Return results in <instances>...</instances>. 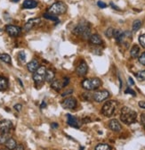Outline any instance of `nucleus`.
<instances>
[{
    "label": "nucleus",
    "mask_w": 145,
    "mask_h": 150,
    "mask_svg": "<svg viewBox=\"0 0 145 150\" xmlns=\"http://www.w3.org/2000/svg\"><path fill=\"white\" fill-rule=\"evenodd\" d=\"M73 93V90L72 89H69V90H67V91H65L64 93H62V97H66V96H68V95H70V94H72Z\"/></svg>",
    "instance_id": "e433bc0d"
},
{
    "label": "nucleus",
    "mask_w": 145,
    "mask_h": 150,
    "mask_svg": "<svg viewBox=\"0 0 145 150\" xmlns=\"http://www.w3.org/2000/svg\"><path fill=\"white\" fill-rule=\"evenodd\" d=\"M27 68H28L29 71H30V72H35L36 71H37V70L39 68V62H38L37 60L34 59V60L30 61L29 63H28Z\"/></svg>",
    "instance_id": "ddd939ff"
},
{
    "label": "nucleus",
    "mask_w": 145,
    "mask_h": 150,
    "mask_svg": "<svg viewBox=\"0 0 145 150\" xmlns=\"http://www.w3.org/2000/svg\"><path fill=\"white\" fill-rule=\"evenodd\" d=\"M46 73V67L45 66H40L37 71L34 72V74H33V80L37 83L42 82L43 81H45Z\"/></svg>",
    "instance_id": "423d86ee"
},
{
    "label": "nucleus",
    "mask_w": 145,
    "mask_h": 150,
    "mask_svg": "<svg viewBox=\"0 0 145 150\" xmlns=\"http://www.w3.org/2000/svg\"><path fill=\"white\" fill-rule=\"evenodd\" d=\"M13 108H14L17 112H20V111L22 110V105L21 104H16V105H14Z\"/></svg>",
    "instance_id": "72a5a7b5"
},
{
    "label": "nucleus",
    "mask_w": 145,
    "mask_h": 150,
    "mask_svg": "<svg viewBox=\"0 0 145 150\" xmlns=\"http://www.w3.org/2000/svg\"><path fill=\"white\" fill-rule=\"evenodd\" d=\"M46 19H47V20H50V21H53V22H58V18L53 15L52 13H44L43 15Z\"/></svg>",
    "instance_id": "a878e982"
},
{
    "label": "nucleus",
    "mask_w": 145,
    "mask_h": 150,
    "mask_svg": "<svg viewBox=\"0 0 145 150\" xmlns=\"http://www.w3.org/2000/svg\"><path fill=\"white\" fill-rule=\"evenodd\" d=\"M14 150H24V147L22 145H17V146L15 147Z\"/></svg>",
    "instance_id": "ea45409f"
},
{
    "label": "nucleus",
    "mask_w": 145,
    "mask_h": 150,
    "mask_svg": "<svg viewBox=\"0 0 145 150\" xmlns=\"http://www.w3.org/2000/svg\"><path fill=\"white\" fill-rule=\"evenodd\" d=\"M89 40H90V42H91L92 44H94V45H102V38L99 35H97V34L92 35L91 37H90Z\"/></svg>",
    "instance_id": "f3484780"
},
{
    "label": "nucleus",
    "mask_w": 145,
    "mask_h": 150,
    "mask_svg": "<svg viewBox=\"0 0 145 150\" xmlns=\"http://www.w3.org/2000/svg\"><path fill=\"white\" fill-rule=\"evenodd\" d=\"M67 11V6L63 2H56L53 4L49 9L48 13H52L53 15H59V14H63Z\"/></svg>",
    "instance_id": "39448f33"
},
{
    "label": "nucleus",
    "mask_w": 145,
    "mask_h": 150,
    "mask_svg": "<svg viewBox=\"0 0 145 150\" xmlns=\"http://www.w3.org/2000/svg\"><path fill=\"white\" fill-rule=\"evenodd\" d=\"M141 27V22L140 20H135L134 23H133V26H132V29H133V31H137L138 30H140V28Z\"/></svg>",
    "instance_id": "bb28decb"
},
{
    "label": "nucleus",
    "mask_w": 145,
    "mask_h": 150,
    "mask_svg": "<svg viewBox=\"0 0 145 150\" xmlns=\"http://www.w3.org/2000/svg\"><path fill=\"white\" fill-rule=\"evenodd\" d=\"M6 31L11 37H17V36H19L21 34L22 29L20 27L14 26V25H6Z\"/></svg>",
    "instance_id": "1a4fd4ad"
},
{
    "label": "nucleus",
    "mask_w": 145,
    "mask_h": 150,
    "mask_svg": "<svg viewBox=\"0 0 145 150\" xmlns=\"http://www.w3.org/2000/svg\"><path fill=\"white\" fill-rule=\"evenodd\" d=\"M136 117L137 115L135 111H134L133 109L127 107V106H124L121 109V112H120V120L125 123V124H132L134 122H135L136 121Z\"/></svg>",
    "instance_id": "f257e3e1"
},
{
    "label": "nucleus",
    "mask_w": 145,
    "mask_h": 150,
    "mask_svg": "<svg viewBox=\"0 0 145 150\" xmlns=\"http://www.w3.org/2000/svg\"><path fill=\"white\" fill-rule=\"evenodd\" d=\"M52 128H58V124L56 123V122H53V123H52Z\"/></svg>",
    "instance_id": "37998d69"
},
{
    "label": "nucleus",
    "mask_w": 145,
    "mask_h": 150,
    "mask_svg": "<svg viewBox=\"0 0 145 150\" xmlns=\"http://www.w3.org/2000/svg\"><path fill=\"white\" fill-rule=\"evenodd\" d=\"M22 6L23 8H26V9H32L38 6V2L35 1V0H25L23 2Z\"/></svg>",
    "instance_id": "2eb2a0df"
},
{
    "label": "nucleus",
    "mask_w": 145,
    "mask_h": 150,
    "mask_svg": "<svg viewBox=\"0 0 145 150\" xmlns=\"http://www.w3.org/2000/svg\"><path fill=\"white\" fill-rule=\"evenodd\" d=\"M51 87H52V88L59 91V90H61L64 87V84H63V81H62L56 80V81H53L51 82Z\"/></svg>",
    "instance_id": "dca6fc26"
},
{
    "label": "nucleus",
    "mask_w": 145,
    "mask_h": 150,
    "mask_svg": "<svg viewBox=\"0 0 145 150\" xmlns=\"http://www.w3.org/2000/svg\"><path fill=\"white\" fill-rule=\"evenodd\" d=\"M109 97H110V92L107 90H101V91H97L94 94V99L96 102H102L105 99H107Z\"/></svg>",
    "instance_id": "0eeeda50"
},
{
    "label": "nucleus",
    "mask_w": 145,
    "mask_h": 150,
    "mask_svg": "<svg viewBox=\"0 0 145 150\" xmlns=\"http://www.w3.org/2000/svg\"><path fill=\"white\" fill-rule=\"evenodd\" d=\"M53 79H54V72L52 70H46L45 81H46L47 82H52Z\"/></svg>",
    "instance_id": "412c9836"
},
{
    "label": "nucleus",
    "mask_w": 145,
    "mask_h": 150,
    "mask_svg": "<svg viewBox=\"0 0 145 150\" xmlns=\"http://www.w3.org/2000/svg\"><path fill=\"white\" fill-rule=\"evenodd\" d=\"M87 71H88V66H87L86 63H85V62H81L76 69V71L79 76H84L85 74H86Z\"/></svg>",
    "instance_id": "f8f14e48"
},
{
    "label": "nucleus",
    "mask_w": 145,
    "mask_h": 150,
    "mask_svg": "<svg viewBox=\"0 0 145 150\" xmlns=\"http://www.w3.org/2000/svg\"><path fill=\"white\" fill-rule=\"evenodd\" d=\"M18 57H19L20 61L25 62V60H26V54H25V53L23 51H22V52L19 53V54H18Z\"/></svg>",
    "instance_id": "2f4dec72"
},
{
    "label": "nucleus",
    "mask_w": 145,
    "mask_h": 150,
    "mask_svg": "<svg viewBox=\"0 0 145 150\" xmlns=\"http://www.w3.org/2000/svg\"><path fill=\"white\" fill-rule=\"evenodd\" d=\"M73 34L77 35V36H81L84 39L87 40L90 39V35H91V30H90V27L88 25H85V24H78L77 27L74 28V30H72Z\"/></svg>",
    "instance_id": "7ed1b4c3"
},
{
    "label": "nucleus",
    "mask_w": 145,
    "mask_h": 150,
    "mask_svg": "<svg viewBox=\"0 0 145 150\" xmlns=\"http://www.w3.org/2000/svg\"><path fill=\"white\" fill-rule=\"evenodd\" d=\"M111 6L112 8H114V9H116V10H120V9H119V8H118V6H115V5L113 4V3H111Z\"/></svg>",
    "instance_id": "79ce46f5"
},
{
    "label": "nucleus",
    "mask_w": 145,
    "mask_h": 150,
    "mask_svg": "<svg viewBox=\"0 0 145 150\" xmlns=\"http://www.w3.org/2000/svg\"><path fill=\"white\" fill-rule=\"evenodd\" d=\"M95 150H111V146L107 144H98L95 147Z\"/></svg>",
    "instance_id": "393cba45"
},
{
    "label": "nucleus",
    "mask_w": 145,
    "mask_h": 150,
    "mask_svg": "<svg viewBox=\"0 0 145 150\" xmlns=\"http://www.w3.org/2000/svg\"><path fill=\"white\" fill-rule=\"evenodd\" d=\"M139 62H140L141 64L145 65V52L142 53V54L140 55V57H139Z\"/></svg>",
    "instance_id": "473e14b6"
},
{
    "label": "nucleus",
    "mask_w": 145,
    "mask_h": 150,
    "mask_svg": "<svg viewBox=\"0 0 145 150\" xmlns=\"http://www.w3.org/2000/svg\"><path fill=\"white\" fill-rule=\"evenodd\" d=\"M116 108H117V102L116 101H113V100L107 101L102 108V112L103 115H105L107 117H111L114 115Z\"/></svg>",
    "instance_id": "20e7f679"
},
{
    "label": "nucleus",
    "mask_w": 145,
    "mask_h": 150,
    "mask_svg": "<svg viewBox=\"0 0 145 150\" xmlns=\"http://www.w3.org/2000/svg\"><path fill=\"white\" fill-rule=\"evenodd\" d=\"M67 117H68V120H67V122L69 125H70L71 127H74V128H78L79 127V124L77 121V119L75 117H73L70 115H67Z\"/></svg>",
    "instance_id": "a211bd4d"
},
{
    "label": "nucleus",
    "mask_w": 145,
    "mask_h": 150,
    "mask_svg": "<svg viewBox=\"0 0 145 150\" xmlns=\"http://www.w3.org/2000/svg\"><path fill=\"white\" fill-rule=\"evenodd\" d=\"M10 139L9 132H1L0 133V145L6 144V142Z\"/></svg>",
    "instance_id": "4be33fe9"
},
{
    "label": "nucleus",
    "mask_w": 145,
    "mask_h": 150,
    "mask_svg": "<svg viewBox=\"0 0 145 150\" xmlns=\"http://www.w3.org/2000/svg\"><path fill=\"white\" fill-rule=\"evenodd\" d=\"M40 23H41V20H40L39 18H33V19H30V20H29V21L27 22V23L25 24L24 29H25V30L29 31V30H30L34 26L39 25Z\"/></svg>",
    "instance_id": "9b49d317"
},
{
    "label": "nucleus",
    "mask_w": 145,
    "mask_h": 150,
    "mask_svg": "<svg viewBox=\"0 0 145 150\" xmlns=\"http://www.w3.org/2000/svg\"><path fill=\"white\" fill-rule=\"evenodd\" d=\"M97 5H98V6H99L100 8H105V7L107 6V5H106L104 2H102V1H98V2H97Z\"/></svg>",
    "instance_id": "f704fd0d"
},
{
    "label": "nucleus",
    "mask_w": 145,
    "mask_h": 150,
    "mask_svg": "<svg viewBox=\"0 0 145 150\" xmlns=\"http://www.w3.org/2000/svg\"><path fill=\"white\" fill-rule=\"evenodd\" d=\"M141 124L145 126V112H143L141 115Z\"/></svg>",
    "instance_id": "4c0bfd02"
},
{
    "label": "nucleus",
    "mask_w": 145,
    "mask_h": 150,
    "mask_svg": "<svg viewBox=\"0 0 145 150\" xmlns=\"http://www.w3.org/2000/svg\"><path fill=\"white\" fill-rule=\"evenodd\" d=\"M128 81H129V85H131V86H133L134 83V81H133V79L131 78V77H129L128 78Z\"/></svg>",
    "instance_id": "a19ab883"
},
{
    "label": "nucleus",
    "mask_w": 145,
    "mask_h": 150,
    "mask_svg": "<svg viewBox=\"0 0 145 150\" xmlns=\"http://www.w3.org/2000/svg\"><path fill=\"white\" fill-rule=\"evenodd\" d=\"M61 105L64 109H74L77 106V100L74 98H67L61 103Z\"/></svg>",
    "instance_id": "6e6552de"
},
{
    "label": "nucleus",
    "mask_w": 145,
    "mask_h": 150,
    "mask_svg": "<svg viewBox=\"0 0 145 150\" xmlns=\"http://www.w3.org/2000/svg\"><path fill=\"white\" fill-rule=\"evenodd\" d=\"M102 81L99 78H91V79H85L82 81V87L86 90H94L101 87Z\"/></svg>",
    "instance_id": "f03ea898"
},
{
    "label": "nucleus",
    "mask_w": 145,
    "mask_h": 150,
    "mask_svg": "<svg viewBox=\"0 0 145 150\" xmlns=\"http://www.w3.org/2000/svg\"><path fill=\"white\" fill-rule=\"evenodd\" d=\"M46 104L45 103V101H43V103H42V105H40V107H41V108H44V107H46Z\"/></svg>",
    "instance_id": "c03bdc74"
},
{
    "label": "nucleus",
    "mask_w": 145,
    "mask_h": 150,
    "mask_svg": "<svg viewBox=\"0 0 145 150\" xmlns=\"http://www.w3.org/2000/svg\"><path fill=\"white\" fill-rule=\"evenodd\" d=\"M8 88V81L4 78V77H0V90H6Z\"/></svg>",
    "instance_id": "5701e85b"
},
{
    "label": "nucleus",
    "mask_w": 145,
    "mask_h": 150,
    "mask_svg": "<svg viewBox=\"0 0 145 150\" xmlns=\"http://www.w3.org/2000/svg\"><path fill=\"white\" fill-rule=\"evenodd\" d=\"M123 34V32L120 30H114V33H113V37L116 39V40L118 41L119 39H120V37L121 35Z\"/></svg>",
    "instance_id": "c85d7f7f"
},
{
    "label": "nucleus",
    "mask_w": 145,
    "mask_h": 150,
    "mask_svg": "<svg viewBox=\"0 0 145 150\" xmlns=\"http://www.w3.org/2000/svg\"><path fill=\"white\" fill-rule=\"evenodd\" d=\"M138 105H139V106H140L141 108L145 109V101H140V102L138 103Z\"/></svg>",
    "instance_id": "58836bf2"
},
{
    "label": "nucleus",
    "mask_w": 145,
    "mask_h": 150,
    "mask_svg": "<svg viewBox=\"0 0 145 150\" xmlns=\"http://www.w3.org/2000/svg\"><path fill=\"white\" fill-rule=\"evenodd\" d=\"M13 128V123L9 120H3L0 122V133L1 132H9Z\"/></svg>",
    "instance_id": "9d476101"
},
{
    "label": "nucleus",
    "mask_w": 145,
    "mask_h": 150,
    "mask_svg": "<svg viewBox=\"0 0 145 150\" xmlns=\"http://www.w3.org/2000/svg\"><path fill=\"white\" fill-rule=\"evenodd\" d=\"M113 33H114V30H113L112 28H109V29L106 30L105 35H106L108 38H111V37H113Z\"/></svg>",
    "instance_id": "7c9ffc66"
},
{
    "label": "nucleus",
    "mask_w": 145,
    "mask_h": 150,
    "mask_svg": "<svg viewBox=\"0 0 145 150\" xmlns=\"http://www.w3.org/2000/svg\"><path fill=\"white\" fill-rule=\"evenodd\" d=\"M109 127H110V129L113 131H119L121 130V125L119 123V122L116 119H113L111 121H110V122H109Z\"/></svg>",
    "instance_id": "4468645a"
},
{
    "label": "nucleus",
    "mask_w": 145,
    "mask_h": 150,
    "mask_svg": "<svg viewBox=\"0 0 145 150\" xmlns=\"http://www.w3.org/2000/svg\"><path fill=\"white\" fill-rule=\"evenodd\" d=\"M139 53H140V47L137 46V45H134L130 50V55L131 57L133 58H136L137 56L139 55Z\"/></svg>",
    "instance_id": "aec40b11"
},
{
    "label": "nucleus",
    "mask_w": 145,
    "mask_h": 150,
    "mask_svg": "<svg viewBox=\"0 0 145 150\" xmlns=\"http://www.w3.org/2000/svg\"><path fill=\"white\" fill-rule=\"evenodd\" d=\"M135 75H136V77L139 81H144L145 80V71H141L137 72Z\"/></svg>",
    "instance_id": "cd10ccee"
},
{
    "label": "nucleus",
    "mask_w": 145,
    "mask_h": 150,
    "mask_svg": "<svg viewBox=\"0 0 145 150\" xmlns=\"http://www.w3.org/2000/svg\"><path fill=\"white\" fill-rule=\"evenodd\" d=\"M139 42L141 46L145 48V34H142L139 37Z\"/></svg>",
    "instance_id": "c756f323"
},
{
    "label": "nucleus",
    "mask_w": 145,
    "mask_h": 150,
    "mask_svg": "<svg viewBox=\"0 0 145 150\" xmlns=\"http://www.w3.org/2000/svg\"><path fill=\"white\" fill-rule=\"evenodd\" d=\"M0 61L6 63V64H11L12 59H11V56L7 54H0Z\"/></svg>",
    "instance_id": "b1692460"
},
{
    "label": "nucleus",
    "mask_w": 145,
    "mask_h": 150,
    "mask_svg": "<svg viewBox=\"0 0 145 150\" xmlns=\"http://www.w3.org/2000/svg\"><path fill=\"white\" fill-rule=\"evenodd\" d=\"M125 94H131V95H133V96H135V92L133 89H131V88H127L125 91Z\"/></svg>",
    "instance_id": "c9c22d12"
},
{
    "label": "nucleus",
    "mask_w": 145,
    "mask_h": 150,
    "mask_svg": "<svg viewBox=\"0 0 145 150\" xmlns=\"http://www.w3.org/2000/svg\"><path fill=\"white\" fill-rule=\"evenodd\" d=\"M6 146L7 149L9 150H14L15 147L17 146V143L16 141L13 139V138H10L6 142Z\"/></svg>",
    "instance_id": "6ab92c4d"
},
{
    "label": "nucleus",
    "mask_w": 145,
    "mask_h": 150,
    "mask_svg": "<svg viewBox=\"0 0 145 150\" xmlns=\"http://www.w3.org/2000/svg\"><path fill=\"white\" fill-rule=\"evenodd\" d=\"M0 150H6V149H5V148H2V149H0Z\"/></svg>",
    "instance_id": "a18cd8bd"
}]
</instances>
